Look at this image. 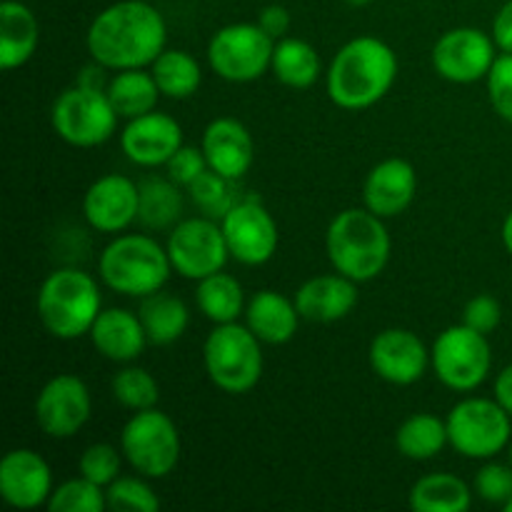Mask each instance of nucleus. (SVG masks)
I'll list each match as a JSON object with an SVG mask.
<instances>
[{"label":"nucleus","instance_id":"1a4fd4ad","mask_svg":"<svg viewBox=\"0 0 512 512\" xmlns=\"http://www.w3.org/2000/svg\"><path fill=\"white\" fill-rule=\"evenodd\" d=\"M430 368L435 378L453 393H473L488 380L493 368V350L488 335L465 323L450 325L430 348Z\"/></svg>","mask_w":512,"mask_h":512},{"label":"nucleus","instance_id":"bb28decb","mask_svg":"<svg viewBox=\"0 0 512 512\" xmlns=\"http://www.w3.org/2000/svg\"><path fill=\"white\" fill-rule=\"evenodd\" d=\"M138 315L143 320L148 343L158 345V348L178 343L190 325L188 305L175 295L163 293V290L140 298Z\"/></svg>","mask_w":512,"mask_h":512},{"label":"nucleus","instance_id":"423d86ee","mask_svg":"<svg viewBox=\"0 0 512 512\" xmlns=\"http://www.w3.org/2000/svg\"><path fill=\"white\" fill-rule=\"evenodd\" d=\"M260 338L240 323L215 325L203 345V363L210 383L228 395H245L263 378Z\"/></svg>","mask_w":512,"mask_h":512},{"label":"nucleus","instance_id":"c9c22d12","mask_svg":"<svg viewBox=\"0 0 512 512\" xmlns=\"http://www.w3.org/2000/svg\"><path fill=\"white\" fill-rule=\"evenodd\" d=\"M105 508H108L105 488L83 478V475L58 485L48 500L50 512H103Z\"/></svg>","mask_w":512,"mask_h":512},{"label":"nucleus","instance_id":"39448f33","mask_svg":"<svg viewBox=\"0 0 512 512\" xmlns=\"http://www.w3.org/2000/svg\"><path fill=\"white\" fill-rule=\"evenodd\" d=\"M35 308H38L40 325L53 338H83L103 310L98 280L78 268L55 270L40 283Z\"/></svg>","mask_w":512,"mask_h":512},{"label":"nucleus","instance_id":"f3484780","mask_svg":"<svg viewBox=\"0 0 512 512\" xmlns=\"http://www.w3.org/2000/svg\"><path fill=\"white\" fill-rule=\"evenodd\" d=\"M140 185L120 173L95 180L83 198V215L98 233L120 235L138 220Z\"/></svg>","mask_w":512,"mask_h":512},{"label":"nucleus","instance_id":"a18cd8bd","mask_svg":"<svg viewBox=\"0 0 512 512\" xmlns=\"http://www.w3.org/2000/svg\"><path fill=\"white\" fill-rule=\"evenodd\" d=\"M495 400L512 415V363L505 365L495 378Z\"/></svg>","mask_w":512,"mask_h":512},{"label":"nucleus","instance_id":"72a5a7b5","mask_svg":"<svg viewBox=\"0 0 512 512\" xmlns=\"http://www.w3.org/2000/svg\"><path fill=\"white\" fill-rule=\"evenodd\" d=\"M188 195L195 208L200 210V215L213 220H223L230 213V208L243 200V195L238 193V180L225 178L210 168L190 185Z\"/></svg>","mask_w":512,"mask_h":512},{"label":"nucleus","instance_id":"f8f14e48","mask_svg":"<svg viewBox=\"0 0 512 512\" xmlns=\"http://www.w3.org/2000/svg\"><path fill=\"white\" fill-rule=\"evenodd\" d=\"M165 248H168L173 273L195 280V283L220 273L230 260L220 220L205 218V215L180 220L173 230H168Z\"/></svg>","mask_w":512,"mask_h":512},{"label":"nucleus","instance_id":"4be33fe9","mask_svg":"<svg viewBox=\"0 0 512 512\" xmlns=\"http://www.w3.org/2000/svg\"><path fill=\"white\" fill-rule=\"evenodd\" d=\"M358 283L340 273L318 275L305 280L295 293V305L303 320L310 323H335L348 318L358 305Z\"/></svg>","mask_w":512,"mask_h":512},{"label":"nucleus","instance_id":"7ed1b4c3","mask_svg":"<svg viewBox=\"0 0 512 512\" xmlns=\"http://www.w3.org/2000/svg\"><path fill=\"white\" fill-rule=\"evenodd\" d=\"M325 248L335 273L370 283L388 268L393 240L383 218L368 208H348L330 220Z\"/></svg>","mask_w":512,"mask_h":512},{"label":"nucleus","instance_id":"4468645a","mask_svg":"<svg viewBox=\"0 0 512 512\" xmlns=\"http://www.w3.org/2000/svg\"><path fill=\"white\" fill-rule=\"evenodd\" d=\"M433 70L448 83L470 85L488 78L490 68L498 60V45L493 35L480 28H453L433 45Z\"/></svg>","mask_w":512,"mask_h":512},{"label":"nucleus","instance_id":"6ab92c4d","mask_svg":"<svg viewBox=\"0 0 512 512\" xmlns=\"http://www.w3.org/2000/svg\"><path fill=\"white\" fill-rule=\"evenodd\" d=\"M53 490V470L35 450H10L0 460V495L10 508L35 510L48 505Z\"/></svg>","mask_w":512,"mask_h":512},{"label":"nucleus","instance_id":"37998d69","mask_svg":"<svg viewBox=\"0 0 512 512\" xmlns=\"http://www.w3.org/2000/svg\"><path fill=\"white\" fill-rule=\"evenodd\" d=\"M290 13L285 5H265L258 15V25L270 35L273 40H280L288 35L290 30Z\"/></svg>","mask_w":512,"mask_h":512},{"label":"nucleus","instance_id":"cd10ccee","mask_svg":"<svg viewBox=\"0 0 512 512\" xmlns=\"http://www.w3.org/2000/svg\"><path fill=\"white\" fill-rule=\"evenodd\" d=\"M105 93H108L115 113L125 120H133L145 113H153V110L158 108L160 95H163L160 93L158 83H155L153 73L145 68L118 70V73L108 80Z\"/></svg>","mask_w":512,"mask_h":512},{"label":"nucleus","instance_id":"c03bdc74","mask_svg":"<svg viewBox=\"0 0 512 512\" xmlns=\"http://www.w3.org/2000/svg\"><path fill=\"white\" fill-rule=\"evenodd\" d=\"M493 40L500 53H512V0H508L495 15Z\"/></svg>","mask_w":512,"mask_h":512},{"label":"nucleus","instance_id":"6e6552de","mask_svg":"<svg viewBox=\"0 0 512 512\" xmlns=\"http://www.w3.org/2000/svg\"><path fill=\"white\" fill-rule=\"evenodd\" d=\"M118 120L120 115L105 90L80 83L63 90L50 108L55 135L73 148H98L108 143L118 130Z\"/></svg>","mask_w":512,"mask_h":512},{"label":"nucleus","instance_id":"4c0bfd02","mask_svg":"<svg viewBox=\"0 0 512 512\" xmlns=\"http://www.w3.org/2000/svg\"><path fill=\"white\" fill-rule=\"evenodd\" d=\"M123 450H118L110 443H93L83 450L78 460V470L83 478L93 480L100 488H108L113 480L120 478L123 468Z\"/></svg>","mask_w":512,"mask_h":512},{"label":"nucleus","instance_id":"2f4dec72","mask_svg":"<svg viewBox=\"0 0 512 512\" xmlns=\"http://www.w3.org/2000/svg\"><path fill=\"white\" fill-rule=\"evenodd\" d=\"M448 443V425L433 413H415L400 423L395 448L408 460H433Z\"/></svg>","mask_w":512,"mask_h":512},{"label":"nucleus","instance_id":"7c9ffc66","mask_svg":"<svg viewBox=\"0 0 512 512\" xmlns=\"http://www.w3.org/2000/svg\"><path fill=\"white\" fill-rule=\"evenodd\" d=\"M150 73H153L163 98L170 100L193 98L203 85V70L188 50L165 48L150 65Z\"/></svg>","mask_w":512,"mask_h":512},{"label":"nucleus","instance_id":"a211bd4d","mask_svg":"<svg viewBox=\"0 0 512 512\" xmlns=\"http://www.w3.org/2000/svg\"><path fill=\"white\" fill-rule=\"evenodd\" d=\"M183 128L168 113H145L120 130V148L140 168H160L183 148Z\"/></svg>","mask_w":512,"mask_h":512},{"label":"nucleus","instance_id":"b1692460","mask_svg":"<svg viewBox=\"0 0 512 512\" xmlns=\"http://www.w3.org/2000/svg\"><path fill=\"white\" fill-rule=\"evenodd\" d=\"M300 313L295 300L275 293V290H260L245 305V325L253 330L265 345H285L295 338L300 323Z\"/></svg>","mask_w":512,"mask_h":512},{"label":"nucleus","instance_id":"ea45409f","mask_svg":"<svg viewBox=\"0 0 512 512\" xmlns=\"http://www.w3.org/2000/svg\"><path fill=\"white\" fill-rule=\"evenodd\" d=\"M485 83H488V98L493 110L505 123L512 125V53L498 55Z\"/></svg>","mask_w":512,"mask_h":512},{"label":"nucleus","instance_id":"0eeeda50","mask_svg":"<svg viewBox=\"0 0 512 512\" xmlns=\"http://www.w3.org/2000/svg\"><path fill=\"white\" fill-rule=\"evenodd\" d=\"M448 443L468 460H493L512 440V415L495 398H465L445 418Z\"/></svg>","mask_w":512,"mask_h":512},{"label":"nucleus","instance_id":"393cba45","mask_svg":"<svg viewBox=\"0 0 512 512\" xmlns=\"http://www.w3.org/2000/svg\"><path fill=\"white\" fill-rule=\"evenodd\" d=\"M40 43V23L33 10L20 0L0 5V68L5 73L23 68Z\"/></svg>","mask_w":512,"mask_h":512},{"label":"nucleus","instance_id":"20e7f679","mask_svg":"<svg viewBox=\"0 0 512 512\" xmlns=\"http://www.w3.org/2000/svg\"><path fill=\"white\" fill-rule=\"evenodd\" d=\"M105 288L125 298H145L158 293L170 280L173 265L165 245L148 233H125L110 240L98 260Z\"/></svg>","mask_w":512,"mask_h":512},{"label":"nucleus","instance_id":"c85d7f7f","mask_svg":"<svg viewBox=\"0 0 512 512\" xmlns=\"http://www.w3.org/2000/svg\"><path fill=\"white\" fill-rule=\"evenodd\" d=\"M408 503L415 512H468L473 490L453 473H430L410 488Z\"/></svg>","mask_w":512,"mask_h":512},{"label":"nucleus","instance_id":"79ce46f5","mask_svg":"<svg viewBox=\"0 0 512 512\" xmlns=\"http://www.w3.org/2000/svg\"><path fill=\"white\" fill-rule=\"evenodd\" d=\"M500 320H503V305H500L498 298H493V295L488 293L470 298L463 310V323L483 335L495 333Z\"/></svg>","mask_w":512,"mask_h":512},{"label":"nucleus","instance_id":"2eb2a0df","mask_svg":"<svg viewBox=\"0 0 512 512\" xmlns=\"http://www.w3.org/2000/svg\"><path fill=\"white\" fill-rule=\"evenodd\" d=\"M35 423L48 438L68 440L85 428L93 413L90 390L78 375L60 373L40 388L33 405Z\"/></svg>","mask_w":512,"mask_h":512},{"label":"nucleus","instance_id":"09e8293b","mask_svg":"<svg viewBox=\"0 0 512 512\" xmlns=\"http://www.w3.org/2000/svg\"><path fill=\"white\" fill-rule=\"evenodd\" d=\"M505 510H508V512H512V498L508 500V505H505Z\"/></svg>","mask_w":512,"mask_h":512},{"label":"nucleus","instance_id":"c756f323","mask_svg":"<svg viewBox=\"0 0 512 512\" xmlns=\"http://www.w3.org/2000/svg\"><path fill=\"white\" fill-rule=\"evenodd\" d=\"M195 303H198L200 313L215 325L238 323L240 315H245V305H248L240 280L235 275L223 273V270L198 280Z\"/></svg>","mask_w":512,"mask_h":512},{"label":"nucleus","instance_id":"de8ad7c7","mask_svg":"<svg viewBox=\"0 0 512 512\" xmlns=\"http://www.w3.org/2000/svg\"><path fill=\"white\" fill-rule=\"evenodd\" d=\"M343 3H348V5H353V8H363V5H368V3H373V0H343Z\"/></svg>","mask_w":512,"mask_h":512},{"label":"nucleus","instance_id":"ddd939ff","mask_svg":"<svg viewBox=\"0 0 512 512\" xmlns=\"http://www.w3.org/2000/svg\"><path fill=\"white\" fill-rule=\"evenodd\" d=\"M220 228H223L230 258L240 265L258 268L268 263L278 250V223L253 195H245L240 203H235L230 213L220 220Z\"/></svg>","mask_w":512,"mask_h":512},{"label":"nucleus","instance_id":"aec40b11","mask_svg":"<svg viewBox=\"0 0 512 512\" xmlns=\"http://www.w3.org/2000/svg\"><path fill=\"white\" fill-rule=\"evenodd\" d=\"M418 193V173L403 158L380 160L363 183V203L378 218H398L413 205Z\"/></svg>","mask_w":512,"mask_h":512},{"label":"nucleus","instance_id":"412c9836","mask_svg":"<svg viewBox=\"0 0 512 512\" xmlns=\"http://www.w3.org/2000/svg\"><path fill=\"white\" fill-rule=\"evenodd\" d=\"M203 148L208 168L230 180H240L255 160V143L250 130L235 118H215L203 133Z\"/></svg>","mask_w":512,"mask_h":512},{"label":"nucleus","instance_id":"5701e85b","mask_svg":"<svg viewBox=\"0 0 512 512\" xmlns=\"http://www.w3.org/2000/svg\"><path fill=\"white\" fill-rule=\"evenodd\" d=\"M88 335L93 348L113 363H133L150 345L140 315L125 308L100 310Z\"/></svg>","mask_w":512,"mask_h":512},{"label":"nucleus","instance_id":"e433bc0d","mask_svg":"<svg viewBox=\"0 0 512 512\" xmlns=\"http://www.w3.org/2000/svg\"><path fill=\"white\" fill-rule=\"evenodd\" d=\"M105 500L113 512H155L160 508V498L143 475H120L105 488Z\"/></svg>","mask_w":512,"mask_h":512},{"label":"nucleus","instance_id":"a878e982","mask_svg":"<svg viewBox=\"0 0 512 512\" xmlns=\"http://www.w3.org/2000/svg\"><path fill=\"white\" fill-rule=\"evenodd\" d=\"M270 73L285 88L308 90L318 83L320 73H323V60L308 40L285 35V38L275 40Z\"/></svg>","mask_w":512,"mask_h":512},{"label":"nucleus","instance_id":"473e14b6","mask_svg":"<svg viewBox=\"0 0 512 512\" xmlns=\"http://www.w3.org/2000/svg\"><path fill=\"white\" fill-rule=\"evenodd\" d=\"M183 215V193L170 178H145L140 183L138 223L145 230H173Z\"/></svg>","mask_w":512,"mask_h":512},{"label":"nucleus","instance_id":"49530a36","mask_svg":"<svg viewBox=\"0 0 512 512\" xmlns=\"http://www.w3.org/2000/svg\"><path fill=\"white\" fill-rule=\"evenodd\" d=\"M500 238H503V245L505 250L512 255V210L508 215H505L503 220V230H500Z\"/></svg>","mask_w":512,"mask_h":512},{"label":"nucleus","instance_id":"f03ea898","mask_svg":"<svg viewBox=\"0 0 512 512\" xmlns=\"http://www.w3.org/2000/svg\"><path fill=\"white\" fill-rule=\"evenodd\" d=\"M398 78V55L385 40L360 35L348 40L325 73L328 98L343 110H368L390 93Z\"/></svg>","mask_w":512,"mask_h":512},{"label":"nucleus","instance_id":"9b49d317","mask_svg":"<svg viewBox=\"0 0 512 512\" xmlns=\"http://www.w3.org/2000/svg\"><path fill=\"white\" fill-rule=\"evenodd\" d=\"M275 40L258 23H233L220 28L208 43V65L228 83H253L273 63Z\"/></svg>","mask_w":512,"mask_h":512},{"label":"nucleus","instance_id":"9d476101","mask_svg":"<svg viewBox=\"0 0 512 512\" xmlns=\"http://www.w3.org/2000/svg\"><path fill=\"white\" fill-rule=\"evenodd\" d=\"M120 450L130 468L143 478H168L180 463V433L163 410H138L123 425Z\"/></svg>","mask_w":512,"mask_h":512},{"label":"nucleus","instance_id":"58836bf2","mask_svg":"<svg viewBox=\"0 0 512 512\" xmlns=\"http://www.w3.org/2000/svg\"><path fill=\"white\" fill-rule=\"evenodd\" d=\"M473 493L490 505L505 508L512 498V465L508 463H485L475 473Z\"/></svg>","mask_w":512,"mask_h":512},{"label":"nucleus","instance_id":"a19ab883","mask_svg":"<svg viewBox=\"0 0 512 512\" xmlns=\"http://www.w3.org/2000/svg\"><path fill=\"white\" fill-rule=\"evenodd\" d=\"M165 170H168V178L173 180V183H178L180 188L188 190L190 185L208 170V160H205L203 148L183 145V148L165 163Z\"/></svg>","mask_w":512,"mask_h":512},{"label":"nucleus","instance_id":"f704fd0d","mask_svg":"<svg viewBox=\"0 0 512 512\" xmlns=\"http://www.w3.org/2000/svg\"><path fill=\"white\" fill-rule=\"evenodd\" d=\"M110 388H113V398L133 413L158 408L160 385L145 368H135V365L123 368L120 373H115Z\"/></svg>","mask_w":512,"mask_h":512},{"label":"nucleus","instance_id":"f257e3e1","mask_svg":"<svg viewBox=\"0 0 512 512\" xmlns=\"http://www.w3.org/2000/svg\"><path fill=\"white\" fill-rule=\"evenodd\" d=\"M168 43L163 13L145 0H120L100 10L90 23L85 45L95 63L108 70L150 68Z\"/></svg>","mask_w":512,"mask_h":512},{"label":"nucleus","instance_id":"dca6fc26","mask_svg":"<svg viewBox=\"0 0 512 512\" xmlns=\"http://www.w3.org/2000/svg\"><path fill=\"white\" fill-rule=\"evenodd\" d=\"M368 360L373 373L390 385H415L430 368V348L408 328H388L370 343Z\"/></svg>","mask_w":512,"mask_h":512},{"label":"nucleus","instance_id":"8fccbe9b","mask_svg":"<svg viewBox=\"0 0 512 512\" xmlns=\"http://www.w3.org/2000/svg\"><path fill=\"white\" fill-rule=\"evenodd\" d=\"M510 465H512V440H510Z\"/></svg>","mask_w":512,"mask_h":512}]
</instances>
